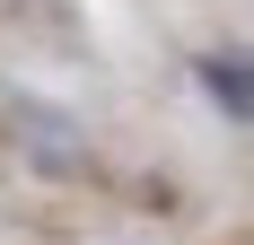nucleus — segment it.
<instances>
[{
  "label": "nucleus",
  "mask_w": 254,
  "mask_h": 245,
  "mask_svg": "<svg viewBox=\"0 0 254 245\" xmlns=\"http://www.w3.org/2000/svg\"><path fill=\"white\" fill-rule=\"evenodd\" d=\"M0 140L18 149L26 167H44V175H88V131H79V114L26 97V88L0 97Z\"/></svg>",
  "instance_id": "nucleus-1"
},
{
  "label": "nucleus",
  "mask_w": 254,
  "mask_h": 245,
  "mask_svg": "<svg viewBox=\"0 0 254 245\" xmlns=\"http://www.w3.org/2000/svg\"><path fill=\"white\" fill-rule=\"evenodd\" d=\"M9 9H18V0H0V18H9Z\"/></svg>",
  "instance_id": "nucleus-3"
},
{
  "label": "nucleus",
  "mask_w": 254,
  "mask_h": 245,
  "mask_svg": "<svg viewBox=\"0 0 254 245\" xmlns=\"http://www.w3.org/2000/svg\"><path fill=\"white\" fill-rule=\"evenodd\" d=\"M202 97L219 105V114L254 122V61H246V53H210V61H202Z\"/></svg>",
  "instance_id": "nucleus-2"
}]
</instances>
